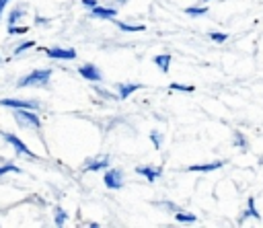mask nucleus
Listing matches in <instances>:
<instances>
[{
  "instance_id": "9b49d317",
  "label": "nucleus",
  "mask_w": 263,
  "mask_h": 228,
  "mask_svg": "<svg viewBox=\"0 0 263 228\" xmlns=\"http://www.w3.org/2000/svg\"><path fill=\"white\" fill-rule=\"evenodd\" d=\"M171 58H173L171 53H162V55H154V60H152V62H154V64H156V66H158V68H160V70L166 74V72H168V64H171Z\"/></svg>"
},
{
  "instance_id": "f257e3e1",
  "label": "nucleus",
  "mask_w": 263,
  "mask_h": 228,
  "mask_svg": "<svg viewBox=\"0 0 263 228\" xmlns=\"http://www.w3.org/2000/svg\"><path fill=\"white\" fill-rule=\"evenodd\" d=\"M51 78V70H35L29 76H23L18 80V86H47Z\"/></svg>"
},
{
  "instance_id": "f8f14e48",
  "label": "nucleus",
  "mask_w": 263,
  "mask_h": 228,
  "mask_svg": "<svg viewBox=\"0 0 263 228\" xmlns=\"http://www.w3.org/2000/svg\"><path fill=\"white\" fill-rule=\"evenodd\" d=\"M117 88H119V97H121V99H127L132 92H136V90L142 88V86H140V84H119Z\"/></svg>"
},
{
  "instance_id": "cd10ccee",
  "label": "nucleus",
  "mask_w": 263,
  "mask_h": 228,
  "mask_svg": "<svg viewBox=\"0 0 263 228\" xmlns=\"http://www.w3.org/2000/svg\"><path fill=\"white\" fill-rule=\"evenodd\" d=\"M236 144H240V146H245V140H242V136H240V134H236Z\"/></svg>"
},
{
  "instance_id": "ddd939ff",
  "label": "nucleus",
  "mask_w": 263,
  "mask_h": 228,
  "mask_svg": "<svg viewBox=\"0 0 263 228\" xmlns=\"http://www.w3.org/2000/svg\"><path fill=\"white\" fill-rule=\"evenodd\" d=\"M107 166H109V158H101V160L90 162V164L86 166V170H103V168H107Z\"/></svg>"
},
{
  "instance_id": "6ab92c4d",
  "label": "nucleus",
  "mask_w": 263,
  "mask_h": 228,
  "mask_svg": "<svg viewBox=\"0 0 263 228\" xmlns=\"http://www.w3.org/2000/svg\"><path fill=\"white\" fill-rule=\"evenodd\" d=\"M119 29L123 31H144V25H125V23H117Z\"/></svg>"
},
{
  "instance_id": "423d86ee",
  "label": "nucleus",
  "mask_w": 263,
  "mask_h": 228,
  "mask_svg": "<svg viewBox=\"0 0 263 228\" xmlns=\"http://www.w3.org/2000/svg\"><path fill=\"white\" fill-rule=\"evenodd\" d=\"M78 72H80V76H82V78L92 80V82H99V80L103 78V74L99 72V68H97V66H92V64H84V66H80V68H78Z\"/></svg>"
},
{
  "instance_id": "412c9836",
  "label": "nucleus",
  "mask_w": 263,
  "mask_h": 228,
  "mask_svg": "<svg viewBox=\"0 0 263 228\" xmlns=\"http://www.w3.org/2000/svg\"><path fill=\"white\" fill-rule=\"evenodd\" d=\"M168 88H171V90H183V92H193V90H195L193 86H185V84H175V82H173V84H171Z\"/></svg>"
},
{
  "instance_id": "4468645a",
  "label": "nucleus",
  "mask_w": 263,
  "mask_h": 228,
  "mask_svg": "<svg viewBox=\"0 0 263 228\" xmlns=\"http://www.w3.org/2000/svg\"><path fill=\"white\" fill-rule=\"evenodd\" d=\"M175 220L181 222V224H193L197 218H195L193 214H181V212H179V214H175Z\"/></svg>"
},
{
  "instance_id": "dca6fc26",
  "label": "nucleus",
  "mask_w": 263,
  "mask_h": 228,
  "mask_svg": "<svg viewBox=\"0 0 263 228\" xmlns=\"http://www.w3.org/2000/svg\"><path fill=\"white\" fill-rule=\"evenodd\" d=\"M247 203H249V207H247V212H245V214H242V218H249V216H253V218H255V220H259V218H261V216H259V212H257V210H255V201H253V199H249V201H247Z\"/></svg>"
},
{
  "instance_id": "5701e85b",
  "label": "nucleus",
  "mask_w": 263,
  "mask_h": 228,
  "mask_svg": "<svg viewBox=\"0 0 263 228\" xmlns=\"http://www.w3.org/2000/svg\"><path fill=\"white\" fill-rule=\"evenodd\" d=\"M8 33L10 35H25L27 33V27H14L12 25V27H8Z\"/></svg>"
},
{
  "instance_id": "9d476101",
  "label": "nucleus",
  "mask_w": 263,
  "mask_h": 228,
  "mask_svg": "<svg viewBox=\"0 0 263 228\" xmlns=\"http://www.w3.org/2000/svg\"><path fill=\"white\" fill-rule=\"evenodd\" d=\"M90 12H92V16H99V18H113L117 14L115 8H105V6H95Z\"/></svg>"
},
{
  "instance_id": "aec40b11",
  "label": "nucleus",
  "mask_w": 263,
  "mask_h": 228,
  "mask_svg": "<svg viewBox=\"0 0 263 228\" xmlns=\"http://www.w3.org/2000/svg\"><path fill=\"white\" fill-rule=\"evenodd\" d=\"M6 173H21V168L16 164H4V166H0V175H6Z\"/></svg>"
},
{
  "instance_id": "4be33fe9",
  "label": "nucleus",
  "mask_w": 263,
  "mask_h": 228,
  "mask_svg": "<svg viewBox=\"0 0 263 228\" xmlns=\"http://www.w3.org/2000/svg\"><path fill=\"white\" fill-rule=\"evenodd\" d=\"M35 45V41H25V43H21L16 49H14V55H18V53H23L25 49H29V47H33Z\"/></svg>"
},
{
  "instance_id": "f3484780",
  "label": "nucleus",
  "mask_w": 263,
  "mask_h": 228,
  "mask_svg": "<svg viewBox=\"0 0 263 228\" xmlns=\"http://www.w3.org/2000/svg\"><path fill=\"white\" fill-rule=\"evenodd\" d=\"M185 12L187 14H191V16H199V14H205L208 12V6H195V8H185Z\"/></svg>"
},
{
  "instance_id": "0eeeda50",
  "label": "nucleus",
  "mask_w": 263,
  "mask_h": 228,
  "mask_svg": "<svg viewBox=\"0 0 263 228\" xmlns=\"http://www.w3.org/2000/svg\"><path fill=\"white\" fill-rule=\"evenodd\" d=\"M49 58H58V60H74L76 58V51L74 49H62V47H47L43 49Z\"/></svg>"
},
{
  "instance_id": "a211bd4d",
  "label": "nucleus",
  "mask_w": 263,
  "mask_h": 228,
  "mask_svg": "<svg viewBox=\"0 0 263 228\" xmlns=\"http://www.w3.org/2000/svg\"><path fill=\"white\" fill-rule=\"evenodd\" d=\"M66 220H68V214H66L62 207H55V224H58V226H62Z\"/></svg>"
},
{
  "instance_id": "c85d7f7f",
  "label": "nucleus",
  "mask_w": 263,
  "mask_h": 228,
  "mask_svg": "<svg viewBox=\"0 0 263 228\" xmlns=\"http://www.w3.org/2000/svg\"><path fill=\"white\" fill-rule=\"evenodd\" d=\"M117 2H127V0H117Z\"/></svg>"
},
{
  "instance_id": "1a4fd4ad",
  "label": "nucleus",
  "mask_w": 263,
  "mask_h": 228,
  "mask_svg": "<svg viewBox=\"0 0 263 228\" xmlns=\"http://www.w3.org/2000/svg\"><path fill=\"white\" fill-rule=\"evenodd\" d=\"M136 173H138V175H144L150 183H152V181H156V179L160 177V168H152V166H138V168H136Z\"/></svg>"
},
{
  "instance_id": "39448f33",
  "label": "nucleus",
  "mask_w": 263,
  "mask_h": 228,
  "mask_svg": "<svg viewBox=\"0 0 263 228\" xmlns=\"http://www.w3.org/2000/svg\"><path fill=\"white\" fill-rule=\"evenodd\" d=\"M121 183H123V173H121V170L113 168V170H107V173H105V185H107L109 189H119Z\"/></svg>"
},
{
  "instance_id": "2eb2a0df",
  "label": "nucleus",
  "mask_w": 263,
  "mask_h": 228,
  "mask_svg": "<svg viewBox=\"0 0 263 228\" xmlns=\"http://www.w3.org/2000/svg\"><path fill=\"white\" fill-rule=\"evenodd\" d=\"M21 16H25V10H23V8H14V10L8 14V27H12Z\"/></svg>"
},
{
  "instance_id": "c756f323",
  "label": "nucleus",
  "mask_w": 263,
  "mask_h": 228,
  "mask_svg": "<svg viewBox=\"0 0 263 228\" xmlns=\"http://www.w3.org/2000/svg\"><path fill=\"white\" fill-rule=\"evenodd\" d=\"M203 2H208V0H203Z\"/></svg>"
},
{
  "instance_id": "393cba45",
  "label": "nucleus",
  "mask_w": 263,
  "mask_h": 228,
  "mask_svg": "<svg viewBox=\"0 0 263 228\" xmlns=\"http://www.w3.org/2000/svg\"><path fill=\"white\" fill-rule=\"evenodd\" d=\"M150 140H152V144H154L156 148H160V134L152 131V134H150Z\"/></svg>"
},
{
  "instance_id": "7ed1b4c3",
  "label": "nucleus",
  "mask_w": 263,
  "mask_h": 228,
  "mask_svg": "<svg viewBox=\"0 0 263 228\" xmlns=\"http://www.w3.org/2000/svg\"><path fill=\"white\" fill-rule=\"evenodd\" d=\"M0 107H10V109H37L39 105L35 101H21V99H0Z\"/></svg>"
},
{
  "instance_id": "bb28decb",
  "label": "nucleus",
  "mask_w": 263,
  "mask_h": 228,
  "mask_svg": "<svg viewBox=\"0 0 263 228\" xmlns=\"http://www.w3.org/2000/svg\"><path fill=\"white\" fill-rule=\"evenodd\" d=\"M6 4H8V0H0V16H2V12H4Z\"/></svg>"
},
{
  "instance_id": "b1692460",
  "label": "nucleus",
  "mask_w": 263,
  "mask_h": 228,
  "mask_svg": "<svg viewBox=\"0 0 263 228\" xmlns=\"http://www.w3.org/2000/svg\"><path fill=\"white\" fill-rule=\"evenodd\" d=\"M210 39H214L216 43H224L228 39V35H224V33H210Z\"/></svg>"
},
{
  "instance_id": "20e7f679",
  "label": "nucleus",
  "mask_w": 263,
  "mask_h": 228,
  "mask_svg": "<svg viewBox=\"0 0 263 228\" xmlns=\"http://www.w3.org/2000/svg\"><path fill=\"white\" fill-rule=\"evenodd\" d=\"M2 136H4V140H6L8 144H12V146H14V150H16L18 154H23V156H31V158H35V154H33V152H31V150H29V148L25 146V142H21V140H18V138H16L14 134H8V131H4Z\"/></svg>"
},
{
  "instance_id": "f03ea898",
  "label": "nucleus",
  "mask_w": 263,
  "mask_h": 228,
  "mask_svg": "<svg viewBox=\"0 0 263 228\" xmlns=\"http://www.w3.org/2000/svg\"><path fill=\"white\" fill-rule=\"evenodd\" d=\"M14 119L18 121L21 127H35V129L41 127V121H39V117L33 113V109H16V111H14Z\"/></svg>"
},
{
  "instance_id": "a878e982",
  "label": "nucleus",
  "mask_w": 263,
  "mask_h": 228,
  "mask_svg": "<svg viewBox=\"0 0 263 228\" xmlns=\"http://www.w3.org/2000/svg\"><path fill=\"white\" fill-rule=\"evenodd\" d=\"M82 4L88 6V8H95L97 6V0H82Z\"/></svg>"
},
{
  "instance_id": "6e6552de",
  "label": "nucleus",
  "mask_w": 263,
  "mask_h": 228,
  "mask_svg": "<svg viewBox=\"0 0 263 228\" xmlns=\"http://www.w3.org/2000/svg\"><path fill=\"white\" fill-rule=\"evenodd\" d=\"M220 166H222V162L216 160V162H210V164H193V166H187V170L189 173H210V170H216Z\"/></svg>"
}]
</instances>
